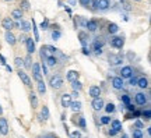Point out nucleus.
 I'll use <instances>...</instances> for the list:
<instances>
[{
  "label": "nucleus",
  "instance_id": "f257e3e1",
  "mask_svg": "<svg viewBox=\"0 0 151 138\" xmlns=\"http://www.w3.org/2000/svg\"><path fill=\"white\" fill-rule=\"evenodd\" d=\"M50 86H52L53 89H60V88L63 86V80H62V77H59V75L52 77V78H50Z\"/></svg>",
  "mask_w": 151,
  "mask_h": 138
},
{
  "label": "nucleus",
  "instance_id": "f03ea898",
  "mask_svg": "<svg viewBox=\"0 0 151 138\" xmlns=\"http://www.w3.org/2000/svg\"><path fill=\"white\" fill-rule=\"evenodd\" d=\"M123 45H125V39L120 38V36H115V38L111 39V46H113L116 49H122Z\"/></svg>",
  "mask_w": 151,
  "mask_h": 138
},
{
  "label": "nucleus",
  "instance_id": "7ed1b4c3",
  "mask_svg": "<svg viewBox=\"0 0 151 138\" xmlns=\"http://www.w3.org/2000/svg\"><path fill=\"white\" fill-rule=\"evenodd\" d=\"M31 69H32V73H34V78L36 81H42V73H41L39 64L38 63H34L32 66H31Z\"/></svg>",
  "mask_w": 151,
  "mask_h": 138
},
{
  "label": "nucleus",
  "instance_id": "20e7f679",
  "mask_svg": "<svg viewBox=\"0 0 151 138\" xmlns=\"http://www.w3.org/2000/svg\"><path fill=\"white\" fill-rule=\"evenodd\" d=\"M132 75H133V69L130 66H126V67H123L120 70V78L122 80L123 78H130Z\"/></svg>",
  "mask_w": 151,
  "mask_h": 138
},
{
  "label": "nucleus",
  "instance_id": "39448f33",
  "mask_svg": "<svg viewBox=\"0 0 151 138\" xmlns=\"http://www.w3.org/2000/svg\"><path fill=\"white\" fill-rule=\"evenodd\" d=\"M1 25H3V28L6 29V31H11L13 28H14V22H13V20L10 17H6L3 21H1Z\"/></svg>",
  "mask_w": 151,
  "mask_h": 138
},
{
  "label": "nucleus",
  "instance_id": "423d86ee",
  "mask_svg": "<svg viewBox=\"0 0 151 138\" xmlns=\"http://www.w3.org/2000/svg\"><path fill=\"white\" fill-rule=\"evenodd\" d=\"M123 61V56L122 54H111L109 56V63L112 64V66H117V64H120Z\"/></svg>",
  "mask_w": 151,
  "mask_h": 138
},
{
  "label": "nucleus",
  "instance_id": "0eeeda50",
  "mask_svg": "<svg viewBox=\"0 0 151 138\" xmlns=\"http://www.w3.org/2000/svg\"><path fill=\"white\" fill-rule=\"evenodd\" d=\"M91 106H92V109H94L95 112H100V110L104 109V101H102L101 98H95V99L92 101Z\"/></svg>",
  "mask_w": 151,
  "mask_h": 138
},
{
  "label": "nucleus",
  "instance_id": "6e6552de",
  "mask_svg": "<svg viewBox=\"0 0 151 138\" xmlns=\"http://www.w3.org/2000/svg\"><path fill=\"white\" fill-rule=\"evenodd\" d=\"M0 134L1 135H7L9 134V124L6 119H0Z\"/></svg>",
  "mask_w": 151,
  "mask_h": 138
},
{
  "label": "nucleus",
  "instance_id": "1a4fd4ad",
  "mask_svg": "<svg viewBox=\"0 0 151 138\" xmlns=\"http://www.w3.org/2000/svg\"><path fill=\"white\" fill-rule=\"evenodd\" d=\"M112 86L115 88V89H122L125 84H123V80L120 78V77H113L112 78Z\"/></svg>",
  "mask_w": 151,
  "mask_h": 138
},
{
  "label": "nucleus",
  "instance_id": "9d476101",
  "mask_svg": "<svg viewBox=\"0 0 151 138\" xmlns=\"http://www.w3.org/2000/svg\"><path fill=\"white\" fill-rule=\"evenodd\" d=\"M18 77L21 78V81H22L27 86H31V78L27 75V73H24V71L20 70V71H18Z\"/></svg>",
  "mask_w": 151,
  "mask_h": 138
},
{
  "label": "nucleus",
  "instance_id": "9b49d317",
  "mask_svg": "<svg viewBox=\"0 0 151 138\" xmlns=\"http://www.w3.org/2000/svg\"><path fill=\"white\" fill-rule=\"evenodd\" d=\"M136 103L137 105H146L147 103V96L143 94V92H138V94H136Z\"/></svg>",
  "mask_w": 151,
  "mask_h": 138
},
{
  "label": "nucleus",
  "instance_id": "f8f14e48",
  "mask_svg": "<svg viewBox=\"0 0 151 138\" xmlns=\"http://www.w3.org/2000/svg\"><path fill=\"white\" fill-rule=\"evenodd\" d=\"M71 102H73V101H71L70 94H63V95H62V106H63V107H69Z\"/></svg>",
  "mask_w": 151,
  "mask_h": 138
},
{
  "label": "nucleus",
  "instance_id": "ddd939ff",
  "mask_svg": "<svg viewBox=\"0 0 151 138\" xmlns=\"http://www.w3.org/2000/svg\"><path fill=\"white\" fill-rule=\"evenodd\" d=\"M25 43H27V50L30 54L35 52V41H32V38H27Z\"/></svg>",
  "mask_w": 151,
  "mask_h": 138
},
{
  "label": "nucleus",
  "instance_id": "4468645a",
  "mask_svg": "<svg viewBox=\"0 0 151 138\" xmlns=\"http://www.w3.org/2000/svg\"><path fill=\"white\" fill-rule=\"evenodd\" d=\"M100 95H101V89H100V86H91L90 88V96L91 98H100Z\"/></svg>",
  "mask_w": 151,
  "mask_h": 138
},
{
  "label": "nucleus",
  "instance_id": "2eb2a0df",
  "mask_svg": "<svg viewBox=\"0 0 151 138\" xmlns=\"http://www.w3.org/2000/svg\"><path fill=\"white\" fill-rule=\"evenodd\" d=\"M18 28H20L22 32H28V31L31 29V22H30V21H24V20H22V21L20 22V27H18Z\"/></svg>",
  "mask_w": 151,
  "mask_h": 138
},
{
  "label": "nucleus",
  "instance_id": "dca6fc26",
  "mask_svg": "<svg viewBox=\"0 0 151 138\" xmlns=\"http://www.w3.org/2000/svg\"><path fill=\"white\" fill-rule=\"evenodd\" d=\"M78 75H80V73H77V71L71 70V71H69V73H67V80H69L70 82L77 81V80H78Z\"/></svg>",
  "mask_w": 151,
  "mask_h": 138
},
{
  "label": "nucleus",
  "instance_id": "f3484780",
  "mask_svg": "<svg viewBox=\"0 0 151 138\" xmlns=\"http://www.w3.org/2000/svg\"><path fill=\"white\" fill-rule=\"evenodd\" d=\"M4 38H6V41H7V42H9V43H10L11 46H13V45H16V42H17L16 36H14L13 34H11L10 31H7V32H6V35H4Z\"/></svg>",
  "mask_w": 151,
  "mask_h": 138
},
{
  "label": "nucleus",
  "instance_id": "a211bd4d",
  "mask_svg": "<svg viewBox=\"0 0 151 138\" xmlns=\"http://www.w3.org/2000/svg\"><path fill=\"white\" fill-rule=\"evenodd\" d=\"M137 85L144 89V88H147V86H148V80H147L146 77H141V78H138V80H137Z\"/></svg>",
  "mask_w": 151,
  "mask_h": 138
},
{
  "label": "nucleus",
  "instance_id": "6ab92c4d",
  "mask_svg": "<svg viewBox=\"0 0 151 138\" xmlns=\"http://www.w3.org/2000/svg\"><path fill=\"white\" fill-rule=\"evenodd\" d=\"M98 9L100 10H108L109 9V0H98Z\"/></svg>",
  "mask_w": 151,
  "mask_h": 138
},
{
  "label": "nucleus",
  "instance_id": "aec40b11",
  "mask_svg": "<svg viewBox=\"0 0 151 138\" xmlns=\"http://www.w3.org/2000/svg\"><path fill=\"white\" fill-rule=\"evenodd\" d=\"M70 107H71V110H73L74 113H77V112L81 110V102H78V101L71 102V103H70Z\"/></svg>",
  "mask_w": 151,
  "mask_h": 138
},
{
  "label": "nucleus",
  "instance_id": "412c9836",
  "mask_svg": "<svg viewBox=\"0 0 151 138\" xmlns=\"http://www.w3.org/2000/svg\"><path fill=\"white\" fill-rule=\"evenodd\" d=\"M85 27L88 28V31L94 32V31H97V28H98V24H97L95 21H87V25H85Z\"/></svg>",
  "mask_w": 151,
  "mask_h": 138
},
{
  "label": "nucleus",
  "instance_id": "4be33fe9",
  "mask_svg": "<svg viewBox=\"0 0 151 138\" xmlns=\"http://www.w3.org/2000/svg\"><path fill=\"white\" fill-rule=\"evenodd\" d=\"M38 92H39L41 95H44V94L46 92V85H45L44 81H38Z\"/></svg>",
  "mask_w": 151,
  "mask_h": 138
},
{
  "label": "nucleus",
  "instance_id": "5701e85b",
  "mask_svg": "<svg viewBox=\"0 0 151 138\" xmlns=\"http://www.w3.org/2000/svg\"><path fill=\"white\" fill-rule=\"evenodd\" d=\"M71 86H73V91H77V92L83 89V84H81L78 80H77V81H73V82H71Z\"/></svg>",
  "mask_w": 151,
  "mask_h": 138
},
{
  "label": "nucleus",
  "instance_id": "b1692460",
  "mask_svg": "<svg viewBox=\"0 0 151 138\" xmlns=\"http://www.w3.org/2000/svg\"><path fill=\"white\" fill-rule=\"evenodd\" d=\"M11 17L14 18V20H21V17H22V11H21L20 9H16V10H13V13H11Z\"/></svg>",
  "mask_w": 151,
  "mask_h": 138
},
{
  "label": "nucleus",
  "instance_id": "393cba45",
  "mask_svg": "<svg viewBox=\"0 0 151 138\" xmlns=\"http://www.w3.org/2000/svg\"><path fill=\"white\" fill-rule=\"evenodd\" d=\"M20 6H21V7H20L21 11H28V10H30V1H28V0H22Z\"/></svg>",
  "mask_w": 151,
  "mask_h": 138
},
{
  "label": "nucleus",
  "instance_id": "a878e982",
  "mask_svg": "<svg viewBox=\"0 0 151 138\" xmlns=\"http://www.w3.org/2000/svg\"><path fill=\"white\" fill-rule=\"evenodd\" d=\"M111 128H113L115 131H120V130H122V123H120L119 120H113V121H112Z\"/></svg>",
  "mask_w": 151,
  "mask_h": 138
},
{
  "label": "nucleus",
  "instance_id": "bb28decb",
  "mask_svg": "<svg viewBox=\"0 0 151 138\" xmlns=\"http://www.w3.org/2000/svg\"><path fill=\"white\" fill-rule=\"evenodd\" d=\"M56 63H57V60H56V57H55V56H48V57H46V64H48V66L53 67Z\"/></svg>",
  "mask_w": 151,
  "mask_h": 138
},
{
  "label": "nucleus",
  "instance_id": "cd10ccee",
  "mask_svg": "<svg viewBox=\"0 0 151 138\" xmlns=\"http://www.w3.org/2000/svg\"><path fill=\"white\" fill-rule=\"evenodd\" d=\"M108 31H109V34H116L117 31H119V28H117V25H116V24L111 22V24L108 25Z\"/></svg>",
  "mask_w": 151,
  "mask_h": 138
},
{
  "label": "nucleus",
  "instance_id": "c85d7f7f",
  "mask_svg": "<svg viewBox=\"0 0 151 138\" xmlns=\"http://www.w3.org/2000/svg\"><path fill=\"white\" fill-rule=\"evenodd\" d=\"M30 101H31V105H32V107H36L38 106V98H36V95L31 92L30 94Z\"/></svg>",
  "mask_w": 151,
  "mask_h": 138
},
{
  "label": "nucleus",
  "instance_id": "c756f323",
  "mask_svg": "<svg viewBox=\"0 0 151 138\" xmlns=\"http://www.w3.org/2000/svg\"><path fill=\"white\" fill-rule=\"evenodd\" d=\"M120 3H122V7H123L126 11H132V6H130V3H129L127 0H120Z\"/></svg>",
  "mask_w": 151,
  "mask_h": 138
},
{
  "label": "nucleus",
  "instance_id": "7c9ffc66",
  "mask_svg": "<svg viewBox=\"0 0 151 138\" xmlns=\"http://www.w3.org/2000/svg\"><path fill=\"white\" fill-rule=\"evenodd\" d=\"M42 116H44V120H48L49 119V109L46 106L42 107Z\"/></svg>",
  "mask_w": 151,
  "mask_h": 138
},
{
  "label": "nucleus",
  "instance_id": "2f4dec72",
  "mask_svg": "<svg viewBox=\"0 0 151 138\" xmlns=\"http://www.w3.org/2000/svg\"><path fill=\"white\" fill-rule=\"evenodd\" d=\"M31 28L34 29V35H35V39H34V41H39V34H38V29H36V25H35V21H34V20H32Z\"/></svg>",
  "mask_w": 151,
  "mask_h": 138
},
{
  "label": "nucleus",
  "instance_id": "473e14b6",
  "mask_svg": "<svg viewBox=\"0 0 151 138\" xmlns=\"http://www.w3.org/2000/svg\"><path fill=\"white\" fill-rule=\"evenodd\" d=\"M133 138H143V131L138 130V128H134L133 130Z\"/></svg>",
  "mask_w": 151,
  "mask_h": 138
},
{
  "label": "nucleus",
  "instance_id": "72a5a7b5",
  "mask_svg": "<svg viewBox=\"0 0 151 138\" xmlns=\"http://www.w3.org/2000/svg\"><path fill=\"white\" fill-rule=\"evenodd\" d=\"M105 110L108 112V113H113L115 112V105L113 103H108L105 106Z\"/></svg>",
  "mask_w": 151,
  "mask_h": 138
},
{
  "label": "nucleus",
  "instance_id": "f704fd0d",
  "mask_svg": "<svg viewBox=\"0 0 151 138\" xmlns=\"http://www.w3.org/2000/svg\"><path fill=\"white\" fill-rule=\"evenodd\" d=\"M90 6H91V10H98V0H91L90 1Z\"/></svg>",
  "mask_w": 151,
  "mask_h": 138
},
{
  "label": "nucleus",
  "instance_id": "c9c22d12",
  "mask_svg": "<svg viewBox=\"0 0 151 138\" xmlns=\"http://www.w3.org/2000/svg\"><path fill=\"white\" fill-rule=\"evenodd\" d=\"M14 64H16V67H21V66L24 64V60H22L21 57H16V59H14Z\"/></svg>",
  "mask_w": 151,
  "mask_h": 138
},
{
  "label": "nucleus",
  "instance_id": "e433bc0d",
  "mask_svg": "<svg viewBox=\"0 0 151 138\" xmlns=\"http://www.w3.org/2000/svg\"><path fill=\"white\" fill-rule=\"evenodd\" d=\"M24 61H25V63H24V64H25V67H27V69H31L32 63H31V56H30V54L27 56V59H25Z\"/></svg>",
  "mask_w": 151,
  "mask_h": 138
},
{
  "label": "nucleus",
  "instance_id": "4c0bfd02",
  "mask_svg": "<svg viewBox=\"0 0 151 138\" xmlns=\"http://www.w3.org/2000/svg\"><path fill=\"white\" fill-rule=\"evenodd\" d=\"M60 36H62V34H60V31H53V32H52V38H53L55 41H56V39H59Z\"/></svg>",
  "mask_w": 151,
  "mask_h": 138
},
{
  "label": "nucleus",
  "instance_id": "58836bf2",
  "mask_svg": "<svg viewBox=\"0 0 151 138\" xmlns=\"http://www.w3.org/2000/svg\"><path fill=\"white\" fill-rule=\"evenodd\" d=\"M101 123H102V124H109V123H111V119H109L108 116H102V117H101Z\"/></svg>",
  "mask_w": 151,
  "mask_h": 138
},
{
  "label": "nucleus",
  "instance_id": "ea45409f",
  "mask_svg": "<svg viewBox=\"0 0 151 138\" xmlns=\"http://www.w3.org/2000/svg\"><path fill=\"white\" fill-rule=\"evenodd\" d=\"M120 99H122V102L125 105H129L130 103V99H129V96L127 95H123V96H120Z\"/></svg>",
  "mask_w": 151,
  "mask_h": 138
},
{
  "label": "nucleus",
  "instance_id": "a19ab883",
  "mask_svg": "<svg viewBox=\"0 0 151 138\" xmlns=\"http://www.w3.org/2000/svg\"><path fill=\"white\" fill-rule=\"evenodd\" d=\"M129 80H130V81H129V84H130L132 86L137 85V78H136V77H133V75H132V77H130Z\"/></svg>",
  "mask_w": 151,
  "mask_h": 138
},
{
  "label": "nucleus",
  "instance_id": "79ce46f5",
  "mask_svg": "<svg viewBox=\"0 0 151 138\" xmlns=\"http://www.w3.org/2000/svg\"><path fill=\"white\" fill-rule=\"evenodd\" d=\"M48 25H49V22H48V20H44L42 21V24H41V28L45 31V29H48Z\"/></svg>",
  "mask_w": 151,
  "mask_h": 138
},
{
  "label": "nucleus",
  "instance_id": "37998d69",
  "mask_svg": "<svg viewBox=\"0 0 151 138\" xmlns=\"http://www.w3.org/2000/svg\"><path fill=\"white\" fill-rule=\"evenodd\" d=\"M70 138H81V134L78 131H74V133L70 134Z\"/></svg>",
  "mask_w": 151,
  "mask_h": 138
},
{
  "label": "nucleus",
  "instance_id": "c03bdc74",
  "mask_svg": "<svg viewBox=\"0 0 151 138\" xmlns=\"http://www.w3.org/2000/svg\"><path fill=\"white\" fill-rule=\"evenodd\" d=\"M90 1H91V0H80V4H81L83 7H88V6H90Z\"/></svg>",
  "mask_w": 151,
  "mask_h": 138
},
{
  "label": "nucleus",
  "instance_id": "a18cd8bd",
  "mask_svg": "<svg viewBox=\"0 0 151 138\" xmlns=\"http://www.w3.org/2000/svg\"><path fill=\"white\" fill-rule=\"evenodd\" d=\"M78 124H80V127H81V128H85V120H84V117H80Z\"/></svg>",
  "mask_w": 151,
  "mask_h": 138
},
{
  "label": "nucleus",
  "instance_id": "49530a36",
  "mask_svg": "<svg viewBox=\"0 0 151 138\" xmlns=\"http://www.w3.org/2000/svg\"><path fill=\"white\" fill-rule=\"evenodd\" d=\"M143 116H146V119L148 120V119H150V116H151V112L148 110V109H147L146 112H143Z\"/></svg>",
  "mask_w": 151,
  "mask_h": 138
},
{
  "label": "nucleus",
  "instance_id": "de8ad7c7",
  "mask_svg": "<svg viewBox=\"0 0 151 138\" xmlns=\"http://www.w3.org/2000/svg\"><path fill=\"white\" fill-rule=\"evenodd\" d=\"M136 128H138V130H141V128H143V123H141V121H136Z\"/></svg>",
  "mask_w": 151,
  "mask_h": 138
},
{
  "label": "nucleus",
  "instance_id": "09e8293b",
  "mask_svg": "<svg viewBox=\"0 0 151 138\" xmlns=\"http://www.w3.org/2000/svg\"><path fill=\"white\" fill-rule=\"evenodd\" d=\"M70 96H71V98H76V99H77V98H78V92H77V91H73V92L70 94Z\"/></svg>",
  "mask_w": 151,
  "mask_h": 138
},
{
  "label": "nucleus",
  "instance_id": "8fccbe9b",
  "mask_svg": "<svg viewBox=\"0 0 151 138\" xmlns=\"http://www.w3.org/2000/svg\"><path fill=\"white\" fill-rule=\"evenodd\" d=\"M126 106H127V109H129V110H133V112H134V109H136V106H133V105H132V103L126 105Z\"/></svg>",
  "mask_w": 151,
  "mask_h": 138
},
{
  "label": "nucleus",
  "instance_id": "3c124183",
  "mask_svg": "<svg viewBox=\"0 0 151 138\" xmlns=\"http://www.w3.org/2000/svg\"><path fill=\"white\" fill-rule=\"evenodd\" d=\"M41 73H44V74H48V70H46V66L45 64H42V71Z\"/></svg>",
  "mask_w": 151,
  "mask_h": 138
},
{
  "label": "nucleus",
  "instance_id": "603ef678",
  "mask_svg": "<svg viewBox=\"0 0 151 138\" xmlns=\"http://www.w3.org/2000/svg\"><path fill=\"white\" fill-rule=\"evenodd\" d=\"M116 133H117V131H115L113 128H111V130H109V135H116Z\"/></svg>",
  "mask_w": 151,
  "mask_h": 138
},
{
  "label": "nucleus",
  "instance_id": "864d4df0",
  "mask_svg": "<svg viewBox=\"0 0 151 138\" xmlns=\"http://www.w3.org/2000/svg\"><path fill=\"white\" fill-rule=\"evenodd\" d=\"M20 41H21V42H25V41H27V36H25V35H21V36H20Z\"/></svg>",
  "mask_w": 151,
  "mask_h": 138
},
{
  "label": "nucleus",
  "instance_id": "5fc2aeb1",
  "mask_svg": "<svg viewBox=\"0 0 151 138\" xmlns=\"http://www.w3.org/2000/svg\"><path fill=\"white\" fill-rule=\"evenodd\" d=\"M0 61H1V64H4V66H6V59H4L1 54H0Z\"/></svg>",
  "mask_w": 151,
  "mask_h": 138
},
{
  "label": "nucleus",
  "instance_id": "6e6d98bb",
  "mask_svg": "<svg viewBox=\"0 0 151 138\" xmlns=\"http://www.w3.org/2000/svg\"><path fill=\"white\" fill-rule=\"evenodd\" d=\"M83 53H84V54H90V50H88L87 48H84V49H83Z\"/></svg>",
  "mask_w": 151,
  "mask_h": 138
},
{
  "label": "nucleus",
  "instance_id": "4d7b16f0",
  "mask_svg": "<svg viewBox=\"0 0 151 138\" xmlns=\"http://www.w3.org/2000/svg\"><path fill=\"white\" fill-rule=\"evenodd\" d=\"M69 3H70L71 6H74V4H76V0H69Z\"/></svg>",
  "mask_w": 151,
  "mask_h": 138
},
{
  "label": "nucleus",
  "instance_id": "13d9d810",
  "mask_svg": "<svg viewBox=\"0 0 151 138\" xmlns=\"http://www.w3.org/2000/svg\"><path fill=\"white\" fill-rule=\"evenodd\" d=\"M120 138H129V137H127V134H122V137Z\"/></svg>",
  "mask_w": 151,
  "mask_h": 138
},
{
  "label": "nucleus",
  "instance_id": "bf43d9fd",
  "mask_svg": "<svg viewBox=\"0 0 151 138\" xmlns=\"http://www.w3.org/2000/svg\"><path fill=\"white\" fill-rule=\"evenodd\" d=\"M1 113H3V109H1V106H0V114H1Z\"/></svg>",
  "mask_w": 151,
  "mask_h": 138
},
{
  "label": "nucleus",
  "instance_id": "052dcab7",
  "mask_svg": "<svg viewBox=\"0 0 151 138\" xmlns=\"http://www.w3.org/2000/svg\"><path fill=\"white\" fill-rule=\"evenodd\" d=\"M134 1H141V0H134Z\"/></svg>",
  "mask_w": 151,
  "mask_h": 138
},
{
  "label": "nucleus",
  "instance_id": "680f3d73",
  "mask_svg": "<svg viewBox=\"0 0 151 138\" xmlns=\"http://www.w3.org/2000/svg\"><path fill=\"white\" fill-rule=\"evenodd\" d=\"M6 1H11V0H6Z\"/></svg>",
  "mask_w": 151,
  "mask_h": 138
},
{
  "label": "nucleus",
  "instance_id": "e2e57ef3",
  "mask_svg": "<svg viewBox=\"0 0 151 138\" xmlns=\"http://www.w3.org/2000/svg\"><path fill=\"white\" fill-rule=\"evenodd\" d=\"M46 138H53V137H46Z\"/></svg>",
  "mask_w": 151,
  "mask_h": 138
}]
</instances>
